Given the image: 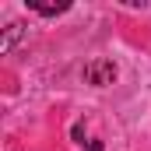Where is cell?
I'll return each mask as SVG.
<instances>
[{
  "label": "cell",
  "mask_w": 151,
  "mask_h": 151,
  "mask_svg": "<svg viewBox=\"0 0 151 151\" xmlns=\"http://www.w3.org/2000/svg\"><path fill=\"white\" fill-rule=\"evenodd\" d=\"M84 81L88 84H95V88H106V84H113L116 81V63L113 60H91L88 67H84Z\"/></svg>",
  "instance_id": "obj_1"
},
{
  "label": "cell",
  "mask_w": 151,
  "mask_h": 151,
  "mask_svg": "<svg viewBox=\"0 0 151 151\" xmlns=\"http://www.w3.org/2000/svg\"><path fill=\"white\" fill-rule=\"evenodd\" d=\"M21 35H25V25H21V21H11V25H7V32H4V39H0V53H11V49H14V42H18Z\"/></svg>",
  "instance_id": "obj_2"
},
{
  "label": "cell",
  "mask_w": 151,
  "mask_h": 151,
  "mask_svg": "<svg viewBox=\"0 0 151 151\" xmlns=\"http://www.w3.org/2000/svg\"><path fill=\"white\" fill-rule=\"evenodd\" d=\"M70 4H60V7H53V4H32V11H39V14H46V18H56V14H63Z\"/></svg>",
  "instance_id": "obj_3"
}]
</instances>
